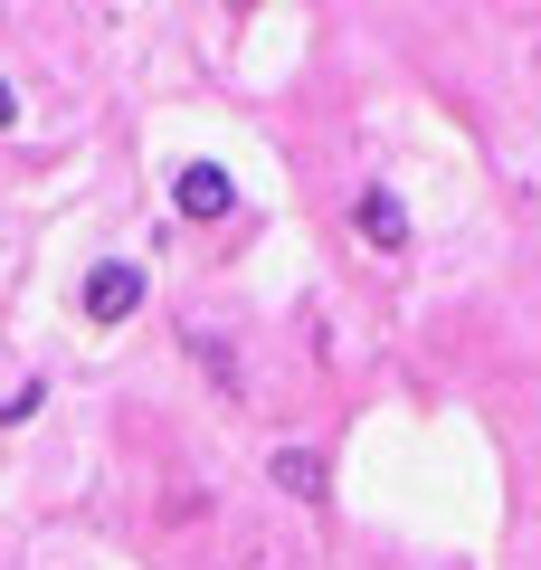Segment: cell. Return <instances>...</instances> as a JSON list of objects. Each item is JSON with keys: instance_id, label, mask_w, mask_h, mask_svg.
Instances as JSON below:
<instances>
[{"instance_id": "obj_1", "label": "cell", "mask_w": 541, "mask_h": 570, "mask_svg": "<svg viewBox=\"0 0 541 570\" xmlns=\"http://www.w3.org/2000/svg\"><path fill=\"white\" fill-rule=\"evenodd\" d=\"M142 295H153V285H142L134 257H96V266L77 276V314H86L96 333H124V324L142 314Z\"/></svg>"}, {"instance_id": "obj_2", "label": "cell", "mask_w": 541, "mask_h": 570, "mask_svg": "<svg viewBox=\"0 0 541 570\" xmlns=\"http://www.w3.org/2000/svg\"><path fill=\"white\" fill-rule=\"evenodd\" d=\"M171 209L190 228H219V219H238V181H228L219 163H180L171 171Z\"/></svg>"}, {"instance_id": "obj_3", "label": "cell", "mask_w": 541, "mask_h": 570, "mask_svg": "<svg viewBox=\"0 0 541 570\" xmlns=\"http://www.w3.org/2000/svg\"><path fill=\"white\" fill-rule=\"evenodd\" d=\"M352 228H361L371 257H400V247H409V200H400L390 181H361V190H352Z\"/></svg>"}, {"instance_id": "obj_4", "label": "cell", "mask_w": 541, "mask_h": 570, "mask_svg": "<svg viewBox=\"0 0 541 570\" xmlns=\"http://www.w3.org/2000/svg\"><path fill=\"white\" fill-rule=\"evenodd\" d=\"M266 475H276V494H295V504H323V448H276Z\"/></svg>"}, {"instance_id": "obj_5", "label": "cell", "mask_w": 541, "mask_h": 570, "mask_svg": "<svg viewBox=\"0 0 541 570\" xmlns=\"http://www.w3.org/2000/svg\"><path fill=\"white\" fill-rule=\"evenodd\" d=\"M228 10H247V0H228Z\"/></svg>"}]
</instances>
